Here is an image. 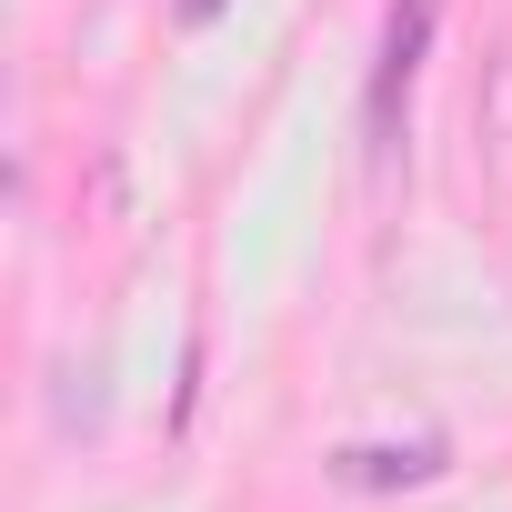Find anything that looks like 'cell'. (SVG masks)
Segmentation results:
<instances>
[{"label":"cell","mask_w":512,"mask_h":512,"mask_svg":"<svg viewBox=\"0 0 512 512\" xmlns=\"http://www.w3.org/2000/svg\"><path fill=\"white\" fill-rule=\"evenodd\" d=\"M432 21H442V0H392V21H382V61H372V141L382 151L402 131V101H412L422 51H432Z\"/></svg>","instance_id":"obj_1"},{"label":"cell","mask_w":512,"mask_h":512,"mask_svg":"<svg viewBox=\"0 0 512 512\" xmlns=\"http://www.w3.org/2000/svg\"><path fill=\"white\" fill-rule=\"evenodd\" d=\"M332 472H342V482H432L442 452H432V442H412V452H342Z\"/></svg>","instance_id":"obj_2"},{"label":"cell","mask_w":512,"mask_h":512,"mask_svg":"<svg viewBox=\"0 0 512 512\" xmlns=\"http://www.w3.org/2000/svg\"><path fill=\"white\" fill-rule=\"evenodd\" d=\"M211 11H221V0H181V21H211Z\"/></svg>","instance_id":"obj_3"}]
</instances>
